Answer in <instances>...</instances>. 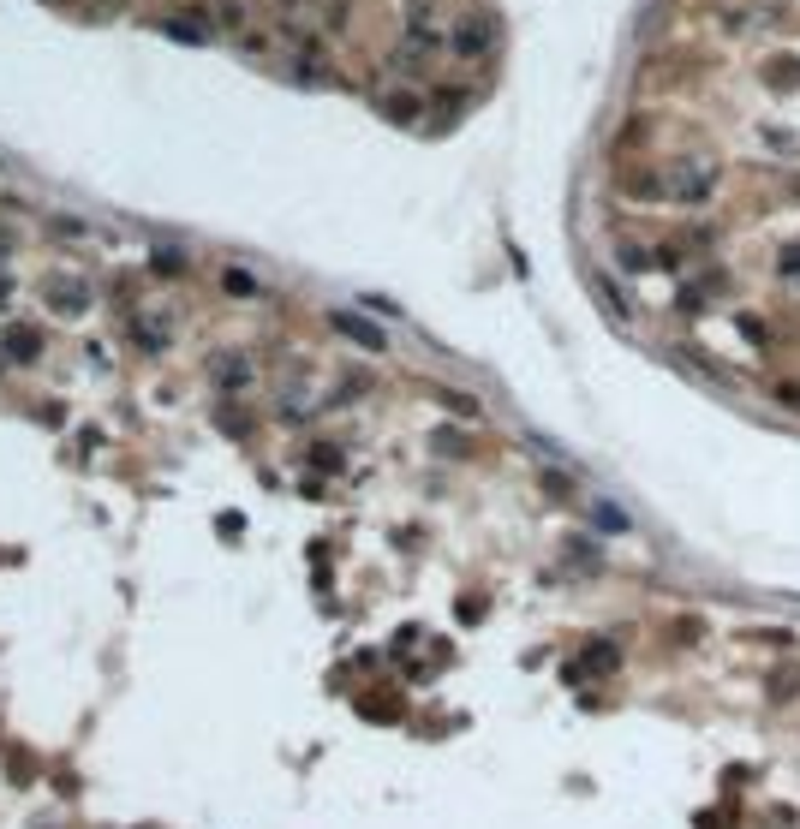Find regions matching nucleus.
I'll return each mask as SVG.
<instances>
[{
  "mask_svg": "<svg viewBox=\"0 0 800 829\" xmlns=\"http://www.w3.org/2000/svg\"><path fill=\"white\" fill-rule=\"evenodd\" d=\"M424 108H431V96H424L418 84H388V90H377V114H383L388 126H418Z\"/></svg>",
  "mask_w": 800,
  "mask_h": 829,
  "instance_id": "obj_4",
  "label": "nucleus"
},
{
  "mask_svg": "<svg viewBox=\"0 0 800 829\" xmlns=\"http://www.w3.org/2000/svg\"><path fill=\"white\" fill-rule=\"evenodd\" d=\"M777 275H783V281H795V275H800V245H783V257H777Z\"/></svg>",
  "mask_w": 800,
  "mask_h": 829,
  "instance_id": "obj_15",
  "label": "nucleus"
},
{
  "mask_svg": "<svg viewBox=\"0 0 800 829\" xmlns=\"http://www.w3.org/2000/svg\"><path fill=\"white\" fill-rule=\"evenodd\" d=\"M221 293H227V299H263V281H257L245 263H227L221 269Z\"/></svg>",
  "mask_w": 800,
  "mask_h": 829,
  "instance_id": "obj_6",
  "label": "nucleus"
},
{
  "mask_svg": "<svg viewBox=\"0 0 800 829\" xmlns=\"http://www.w3.org/2000/svg\"><path fill=\"white\" fill-rule=\"evenodd\" d=\"M765 78H770V84H795V78H800V60H788V54H770V60H765Z\"/></svg>",
  "mask_w": 800,
  "mask_h": 829,
  "instance_id": "obj_12",
  "label": "nucleus"
},
{
  "mask_svg": "<svg viewBox=\"0 0 800 829\" xmlns=\"http://www.w3.org/2000/svg\"><path fill=\"white\" fill-rule=\"evenodd\" d=\"M132 329H138V347H144V352H162V347H167V322H150V316H138Z\"/></svg>",
  "mask_w": 800,
  "mask_h": 829,
  "instance_id": "obj_11",
  "label": "nucleus"
},
{
  "mask_svg": "<svg viewBox=\"0 0 800 829\" xmlns=\"http://www.w3.org/2000/svg\"><path fill=\"white\" fill-rule=\"evenodd\" d=\"M591 525H598L603 537H621V531H634V525H627V514H621L616 501H591Z\"/></svg>",
  "mask_w": 800,
  "mask_h": 829,
  "instance_id": "obj_8",
  "label": "nucleus"
},
{
  "mask_svg": "<svg viewBox=\"0 0 800 829\" xmlns=\"http://www.w3.org/2000/svg\"><path fill=\"white\" fill-rule=\"evenodd\" d=\"M216 24H221V31H239V36H245V24H251V0H216Z\"/></svg>",
  "mask_w": 800,
  "mask_h": 829,
  "instance_id": "obj_9",
  "label": "nucleus"
},
{
  "mask_svg": "<svg viewBox=\"0 0 800 829\" xmlns=\"http://www.w3.org/2000/svg\"><path fill=\"white\" fill-rule=\"evenodd\" d=\"M436 13V0H406V18H431Z\"/></svg>",
  "mask_w": 800,
  "mask_h": 829,
  "instance_id": "obj_16",
  "label": "nucleus"
},
{
  "mask_svg": "<svg viewBox=\"0 0 800 829\" xmlns=\"http://www.w3.org/2000/svg\"><path fill=\"white\" fill-rule=\"evenodd\" d=\"M449 54L460 66H484L490 54H496V18L490 13H460L449 24Z\"/></svg>",
  "mask_w": 800,
  "mask_h": 829,
  "instance_id": "obj_3",
  "label": "nucleus"
},
{
  "mask_svg": "<svg viewBox=\"0 0 800 829\" xmlns=\"http://www.w3.org/2000/svg\"><path fill=\"white\" fill-rule=\"evenodd\" d=\"M54 233H60V239H90V227H84L78 216H54Z\"/></svg>",
  "mask_w": 800,
  "mask_h": 829,
  "instance_id": "obj_14",
  "label": "nucleus"
},
{
  "mask_svg": "<svg viewBox=\"0 0 800 829\" xmlns=\"http://www.w3.org/2000/svg\"><path fill=\"white\" fill-rule=\"evenodd\" d=\"M663 185H669V198H675V203H711V198H717V185H723V167H717L711 150H705V155H675V162L663 167Z\"/></svg>",
  "mask_w": 800,
  "mask_h": 829,
  "instance_id": "obj_1",
  "label": "nucleus"
},
{
  "mask_svg": "<svg viewBox=\"0 0 800 829\" xmlns=\"http://www.w3.org/2000/svg\"><path fill=\"white\" fill-rule=\"evenodd\" d=\"M329 322H334V329H341V334H347L352 347H365V352H388V334L377 329L370 316H352V311H329Z\"/></svg>",
  "mask_w": 800,
  "mask_h": 829,
  "instance_id": "obj_5",
  "label": "nucleus"
},
{
  "mask_svg": "<svg viewBox=\"0 0 800 829\" xmlns=\"http://www.w3.org/2000/svg\"><path fill=\"white\" fill-rule=\"evenodd\" d=\"M156 31L167 36V42H180V49H209L216 42V6H203V0H180L173 13L156 18Z\"/></svg>",
  "mask_w": 800,
  "mask_h": 829,
  "instance_id": "obj_2",
  "label": "nucleus"
},
{
  "mask_svg": "<svg viewBox=\"0 0 800 829\" xmlns=\"http://www.w3.org/2000/svg\"><path fill=\"white\" fill-rule=\"evenodd\" d=\"M49 304L67 311V316H78L84 304H90V293H84V281H49Z\"/></svg>",
  "mask_w": 800,
  "mask_h": 829,
  "instance_id": "obj_7",
  "label": "nucleus"
},
{
  "mask_svg": "<svg viewBox=\"0 0 800 829\" xmlns=\"http://www.w3.org/2000/svg\"><path fill=\"white\" fill-rule=\"evenodd\" d=\"M6 352H13V358H36V352H42V340H36L31 322H13V329H6Z\"/></svg>",
  "mask_w": 800,
  "mask_h": 829,
  "instance_id": "obj_10",
  "label": "nucleus"
},
{
  "mask_svg": "<svg viewBox=\"0 0 800 829\" xmlns=\"http://www.w3.org/2000/svg\"><path fill=\"white\" fill-rule=\"evenodd\" d=\"M216 370L227 376L221 388H245V376H251V370H245V358H216Z\"/></svg>",
  "mask_w": 800,
  "mask_h": 829,
  "instance_id": "obj_13",
  "label": "nucleus"
}]
</instances>
